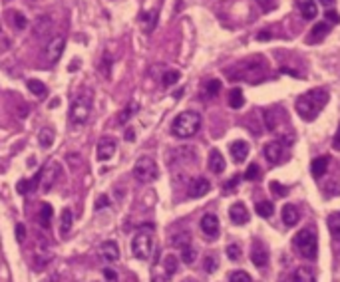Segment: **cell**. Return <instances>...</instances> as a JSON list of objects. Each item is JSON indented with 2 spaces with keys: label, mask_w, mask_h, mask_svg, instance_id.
Masks as SVG:
<instances>
[{
  "label": "cell",
  "mask_w": 340,
  "mask_h": 282,
  "mask_svg": "<svg viewBox=\"0 0 340 282\" xmlns=\"http://www.w3.org/2000/svg\"><path fill=\"white\" fill-rule=\"evenodd\" d=\"M201 231H203L205 236L217 238L219 236V219L215 215H205L201 219Z\"/></svg>",
  "instance_id": "cell-15"
},
{
  "label": "cell",
  "mask_w": 340,
  "mask_h": 282,
  "mask_svg": "<svg viewBox=\"0 0 340 282\" xmlns=\"http://www.w3.org/2000/svg\"><path fill=\"white\" fill-rule=\"evenodd\" d=\"M0 30H2V24H0Z\"/></svg>",
  "instance_id": "cell-61"
},
{
  "label": "cell",
  "mask_w": 340,
  "mask_h": 282,
  "mask_svg": "<svg viewBox=\"0 0 340 282\" xmlns=\"http://www.w3.org/2000/svg\"><path fill=\"white\" fill-rule=\"evenodd\" d=\"M54 139H56V131H54V127H42L40 129V133H38V143H40V147L42 149H50L52 145H54Z\"/></svg>",
  "instance_id": "cell-21"
},
{
  "label": "cell",
  "mask_w": 340,
  "mask_h": 282,
  "mask_svg": "<svg viewBox=\"0 0 340 282\" xmlns=\"http://www.w3.org/2000/svg\"><path fill=\"white\" fill-rule=\"evenodd\" d=\"M163 266H165L167 276L175 274V272H177V268H179V260H177V256H175V254H167V256H165V260H163Z\"/></svg>",
  "instance_id": "cell-34"
},
{
  "label": "cell",
  "mask_w": 340,
  "mask_h": 282,
  "mask_svg": "<svg viewBox=\"0 0 340 282\" xmlns=\"http://www.w3.org/2000/svg\"><path fill=\"white\" fill-rule=\"evenodd\" d=\"M227 256H229L231 260H239V258L243 256V252H241V246H239L237 242L229 244V246H227Z\"/></svg>",
  "instance_id": "cell-44"
},
{
  "label": "cell",
  "mask_w": 340,
  "mask_h": 282,
  "mask_svg": "<svg viewBox=\"0 0 340 282\" xmlns=\"http://www.w3.org/2000/svg\"><path fill=\"white\" fill-rule=\"evenodd\" d=\"M98 254H100V258L104 260V262H108V264H112V262H115V260H119V246H117V242L115 240H104L102 244H100V248H98Z\"/></svg>",
  "instance_id": "cell-10"
},
{
  "label": "cell",
  "mask_w": 340,
  "mask_h": 282,
  "mask_svg": "<svg viewBox=\"0 0 340 282\" xmlns=\"http://www.w3.org/2000/svg\"><path fill=\"white\" fill-rule=\"evenodd\" d=\"M205 92H207V95H217L221 92V82L219 80H209L205 84Z\"/></svg>",
  "instance_id": "cell-42"
},
{
  "label": "cell",
  "mask_w": 340,
  "mask_h": 282,
  "mask_svg": "<svg viewBox=\"0 0 340 282\" xmlns=\"http://www.w3.org/2000/svg\"><path fill=\"white\" fill-rule=\"evenodd\" d=\"M296 6H298V10H300L302 18H306V20H312V18H316V14H318V8H316V2H314V0H296Z\"/></svg>",
  "instance_id": "cell-20"
},
{
  "label": "cell",
  "mask_w": 340,
  "mask_h": 282,
  "mask_svg": "<svg viewBox=\"0 0 340 282\" xmlns=\"http://www.w3.org/2000/svg\"><path fill=\"white\" fill-rule=\"evenodd\" d=\"M259 177H261L259 165H257V163H251V165L247 167V171H245V179H247V181H257Z\"/></svg>",
  "instance_id": "cell-41"
},
{
  "label": "cell",
  "mask_w": 340,
  "mask_h": 282,
  "mask_svg": "<svg viewBox=\"0 0 340 282\" xmlns=\"http://www.w3.org/2000/svg\"><path fill=\"white\" fill-rule=\"evenodd\" d=\"M207 165H209V169L213 171V173H223L225 171V157L221 155V151L219 149H213L211 153H209V161H207Z\"/></svg>",
  "instance_id": "cell-22"
},
{
  "label": "cell",
  "mask_w": 340,
  "mask_h": 282,
  "mask_svg": "<svg viewBox=\"0 0 340 282\" xmlns=\"http://www.w3.org/2000/svg\"><path fill=\"white\" fill-rule=\"evenodd\" d=\"M229 105L233 109H241L245 105V95H243V92L239 88H233L231 90V94H229Z\"/></svg>",
  "instance_id": "cell-31"
},
{
  "label": "cell",
  "mask_w": 340,
  "mask_h": 282,
  "mask_svg": "<svg viewBox=\"0 0 340 282\" xmlns=\"http://www.w3.org/2000/svg\"><path fill=\"white\" fill-rule=\"evenodd\" d=\"M151 282H167V276H153Z\"/></svg>",
  "instance_id": "cell-57"
},
{
  "label": "cell",
  "mask_w": 340,
  "mask_h": 282,
  "mask_svg": "<svg viewBox=\"0 0 340 282\" xmlns=\"http://www.w3.org/2000/svg\"><path fill=\"white\" fill-rule=\"evenodd\" d=\"M92 107H94V94L92 90H84L80 92V95H76V99L72 101L70 107V119L76 125H82L90 119L92 115Z\"/></svg>",
  "instance_id": "cell-4"
},
{
  "label": "cell",
  "mask_w": 340,
  "mask_h": 282,
  "mask_svg": "<svg viewBox=\"0 0 340 282\" xmlns=\"http://www.w3.org/2000/svg\"><path fill=\"white\" fill-rule=\"evenodd\" d=\"M265 155L269 159V163L279 165L283 161H286V145L281 143V141H273V143H267L265 147Z\"/></svg>",
  "instance_id": "cell-9"
},
{
  "label": "cell",
  "mask_w": 340,
  "mask_h": 282,
  "mask_svg": "<svg viewBox=\"0 0 340 282\" xmlns=\"http://www.w3.org/2000/svg\"><path fill=\"white\" fill-rule=\"evenodd\" d=\"M110 64H112V60H110V54H104L102 70H104V76H106V78H110Z\"/></svg>",
  "instance_id": "cell-52"
},
{
  "label": "cell",
  "mask_w": 340,
  "mask_h": 282,
  "mask_svg": "<svg viewBox=\"0 0 340 282\" xmlns=\"http://www.w3.org/2000/svg\"><path fill=\"white\" fill-rule=\"evenodd\" d=\"M328 231H330V235H332L334 238L340 236V211H338V213H332V215L328 217Z\"/></svg>",
  "instance_id": "cell-33"
},
{
  "label": "cell",
  "mask_w": 340,
  "mask_h": 282,
  "mask_svg": "<svg viewBox=\"0 0 340 282\" xmlns=\"http://www.w3.org/2000/svg\"><path fill=\"white\" fill-rule=\"evenodd\" d=\"M12 24H14V28H16L18 32H22V30L28 28V20H26V16H24L22 12H14V14H12Z\"/></svg>",
  "instance_id": "cell-38"
},
{
  "label": "cell",
  "mask_w": 340,
  "mask_h": 282,
  "mask_svg": "<svg viewBox=\"0 0 340 282\" xmlns=\"http://www.w3.org/2000/svg\"><path fill=\"white\" fill-rule=\"evenodd\" d=\"M201 127V115L193 109H187V111H181L173 123H171V133L179 139H189L193 137Z\"/></svg>",
  "instance_id": "cell-2"
},
{
  "label": "cell",
  "mask_w": 340,
  "mask_h": 282,
  "mask_svg": "<svg viewBox=\"0 0 340 282\" xmlns=\"http://www.w3.org/2000/svg\"><path fill=\"white\" fill-rule=\"evenodd\" d=\"M72 225H74V215H72V209H64L62 211V217H60V235L62 236H68L70 231H72Z\"/></svg>",
  "instance_id": "cell-24"
},
{
  "label": "cell",
  "mask_w": 340,
  "mask_h": 282,
  "mask_svg": "<svg viewBox=\"0 0 340 282\" xmlns=\"http://www.w3.org/2000/svg\"><path fill=\"white\" fill-rule=\"evenodd\" d=\"M52 26H54V20H52L50 14H40V16H36V20H34V24H32V34H34V38H42L44 34H48V32L52 30Z\"/></svg>",
  "instance_id": "cell-13"
},
{
  "label": "cell",
  "mask_w": 340,
  "mask_h": 282,
  "mask_svg": "<svg viewBox=\"0 0 340 282\" xmlns=\"http://www.w3.org/2000/svg\"><path fill=\"white\" fill-rule=\"evenodd\" d=\"M125 139H127V141H135V131H133V129H127V131H125Z\"/></svg>",
  "instance_id": "cell-55"
},
{
  "label": "cell",
  "mask_w": 340,
  "mask_h": 282,
  "mask_svg": "<svg viewBox=\"0 0 340 282\" xmlns=\"http://www.w3.org/2000/svg\"><path fill=\"white\" fill-rule=\"evenodd\" d=\"M195 258H197V250H195L191 244L181 248V260H183L185 264H193V262H195Z\"/></svg>",
  "instance_id": "cell-37"
},
{
  "label": "cell",
  "mask_w": 340,
  "mask_h": 282,
  "mask_svg": "<svg viewBox=\"0 0 340 282\" xmlns=\"http://www.w3.org/2000/svg\"><path fill=\"white\" fill-rule=\"evenodd\" d=\"M318 2H320L322 6H332V4H334V0H318Z\"/></svg>",
  "instance_id": "cell-58"
},
{
  "label": "cell",
  "mask_w": 340,
  "mask_h": 282,
  "mask_svg": "<svg viewBox=\"0 0 340 282\" xmlns=\"http://www.w3.org/2000/svg\"><path fill=\"white\" fill-rule=\"evenodd\" d=\"M328 32H330V24L328 22H318V24H314V28L310 30L306 40H308V44H318L322 38L328 36Z\"/></svg>",
  "instance_id": "cell-19"
},
{
  "label": "cell",
  "mask_w": 340,
  "mask_h": 282,
  "mask_svg": "<svg viewBox=\"0 0 340 282\" xmlns=\"http://www.w3.org/2000/svg\"><path fill=\"white\" fill-rule=\"evenodd\" d=\"M239 181H241V179H239V175H235L233 179H229V181L225 183V193H229V191H235V187L239 185Z\"/></svg>",
  "instance_id": "cell-51"
},
{
  "label": "cell",
  "mask_w": 340,
  "mask_h": 282,
  "mask_svg": "<svg viewBox=\"0 0 340 282\" xmlns=\"http://www.w3.org/2000/svg\"><path fill=\"white\" fill-rule=\"evenodd\" d=\"M229 282H251V276L245 270H233L229 272Z\"/></svg>",
  "instance_id": "cell-40"
},
{
  "label": "cell",
  "mask_w": 340,
  "mask_h": 282,
  "mask_svg": "<svg viewBox=\"0 0 340 282\" xmlns=\"http://www.w3.org/2000/svg\"><path fill=\"white\" fill-rule=\"evenodd\" d=\"M229 151H231L235 163H243L247 159V155H249V143L243 141V139H237L229 145Z\"/></svg>",
  "instance_id": "cell-16"
},
{
  "label": "cell",
  "mask_w": 340,
  "mask_h": 282,
  "mask_svg": "<svg viewBox=\"0 0 340 282\" xmlns=\"http://www.w3.org/2000/svg\"><path fill=\"white\" fill-rule=\"evenodd\" d=\"M290 282H314V274L310 272V268L298 266V268L290 274Z\"/></svg>",
  "instance_id": "cell-28"
},
{
  "label": "cell",
  "mask_w": 340,
  "mask_h": 282,
  "mask_svg": "<svg viewBox=\"0 0 340 282\" xmlns=\"http://www.w3.org/2000/svg\"><path fill=\"white\" fill-rule=\"evenodd\" d=\"M265 60L263 58H253V60H245L241 64H237L235 68L229 70V80L237 82V80H243V82H253L251 76H257V80L263 78V72H265ZM255 84V82H253Z\"/></svg>",
  "instance_id": "cell-3"
},
{
  "label": "cell",
  "mask_w": 340,
  "mask_h": 282,
  "mask_svg": "<svg viewBox=\"0 0 340 282\" xmlns=\"http://www.w3.org/2000/svg\"><path fill=\"white\" fill-rule=\"evenodd\" d=\"M14 235H16V240H18V242H24V240H26V227H24V223H16Z\"/></svg>",
  "instance_id": "cell-46"
},
{
  "label": "cell",
  "mask_w": 340,
  "mask_h": 282,
  "mask_svg": "<svg viewBox=\"0 0 340 282\" xmlns=\"http://www.w3.org/2000/svg\"><path fill=\"white\" fill-rule=\"evenodd\" d=\"M324 16H326V20H324V22H328V24H338V22H340V16H338V12H336V10H326V12H324Z\"/></svg>",
  "instance_id": "cell-47"
},
{
  "label": "cell",
  "mask_w": 340,
  "mask_h": 282,
  "mask_svg": "<svg viewBox=\"0 0 340 282\" xmlns=\"http://www.w3.org/2000/svg\"><path fill=\"white\" fill-rule=\"evenodd\" d=\"M183 282H195V280H183Z\"/></svg>",
  "instance_id": "cell-60"
},
{
  "label": "cell",
  "mask_w": 340,
  "mask_h": 282,
  "mask_svg": "<svg viewBox=\"0 0 340 282\" xmlns=\"http://www.w3.org/2000/svg\"><path fill=\"white\" fill-rule=\"evenodd\" d=\"M251 260H253V264H255V266H259V268L267 266V262H269V252H267V248H265L259 240H255V242H253Z\"/></svg>",
  "instance_id": "cell-18"
},
{
  "label": "cell",
  "mask_w": 340,
  "mask_h": 282,
  "mask_svg": "<svg viewBox=\"0 0 340 282\" xmlns=\"http://www.w3.org/2000/svg\"><path fill=\"white\" fill-rule=\"evenodd\" d=\"M137 109H139V103L137 101H131V103H127L121 111H119V115H117V123L119 125H125L135 113H137Z\"/></svg>",
  "instance_id": "cell-26"
},
{
  "label": "cell",
  "mask_w": 340,
  "mask_h": 282,
  "mask_svg": "<svg viewBox=\"0 0 340 282\" xmlns=\"http://www.w3.org/2000/svg\"><path fill=\"white\" fill-rule=\"evenodd\" d=\"M292 246L296 248V252L302 256V258H316V252H318V238H316V233L314 229L306 227L302 231H298L292 238Z\"/></svg>",
  "instance_id": "cell-5"
},
{
  "label": "cell",
  "mask_w": 340,
  "mask_h": 282,
  "mask_svg": "<svg viewBox=\"0 0 340 282\" xmlns=\"http://www.w3.org/2000/svg\"><path fill=\"white\" fill-rule=\"evenodd\" d=\"M131 252L135 258L139 260H149L151 252H153V236L147 231H139L137 235H133L131 240Z\"/></svg>",
  "instance_id": "cell-7"
},
{
  "label": "cell",
  "mask_w": 340,
  "mask_h": 282,
  "mask_svg": "<svg viewBox=\"0 0 340 282\" xmlns=\"http://www.w3.org/2000/svg\"><path fill=\"white\" fill-rule=\"evenodd\" d=\"M117 151V143L113 137H102L98 143V159L100 161H110Z\"/></svg>",
  "instance_id": "cell-12"
},
{
  "label": "cell",
  "mask_w": 340,
  "mask_h": 282,
  "mask_svg": "<svg viewBox=\"0 0 340 282\" xmlns=\"http://www.w3.org/2000/svg\"><path fill=\"white\" fill-rule=\"evenodd\" d=\"M52 217H54V209H52V205H50V203H44V205L40 207V215H38L40 225H42L44 229H50V225H52Z\"/></svg>",
  "instance_id": "cell-30"
},
{
  "label": "cell",
  "mask_w": 340,
  "mask_h": 282,
  "mask_svg": "<svg viewBox=\"0 0 340 282\" xmlns=\"http://www.w3.org/2000/svg\"><path fill=\"white\" fill-rule=\"evenodd\" d=\"M279 111L275 109V107H267V109H263V119H265V127L269 129V131H275L277 129V123H279Z\"/></svg>",
  "instance_id": "cell-29"
},
{
  "label": "cell",
  "mask_w": 340,
  "mask_h": 282,
  "mask_svg": "<svg viewBox=\"0 0 340 282\" xmlns=\"http://www.w3.org/2000/svg\"><path fill=\"white\" fill-rule=\"evenodd\" d=\"M175 246H179V248H183V246H189L191 244V236H189V233H179V235H175L173 236V240H171Z\"/></svg>",
  "instance_id": "cell-39"
},
{
  "label": "cell",
  "mask_w": 340,
  "mask_h": 282,
  "mask_svg": "<svg viewBox=\"0 0 340 282\" xmlns=\"http://www.w3.org/2000/svg\"><path fill=\"white\" fill-rule=\"evenodd\" d=\"M328 163H330V159H328L326 155L312 159V163H310V171H312V175H314L316 179H318V177H322V175L326 173V167H328Z\"/></svg>",
  "instance_id": "cell-27"
},
{
  "label": "cell",
  "mask_w": 340,
  "mask_h": 282,
  "mask_svg": "<svg viewBox=\"0 0 340 282\" xmlns=\"http://www.w3.org/2000/svg\"><path fill=\"white\" fill-rule=\"evenodd\" d=\"M271 38V32H259L257 34V40H269Z\"/></svg>",
  "instance_id": "cell-56"
},
{
  "label": "cell",
  "mask_w": 340,
  "mask_h": 282,
  "mask_svg": "<svg viewBox=\"0 0 340 282\" xmlns=\"http://www.w3.org/2000/svg\"><path fill=\"white\" fill-rule=\"evenodd\" d=\"M255 211H257V215H259V217L269 219V217H273L275 207H273V203H271V201H259V203L255 205Z\"/></svg>",
  "instance_id": "cell-32"
},
{
  "label": "cell",
  "mask_w": 340,
  "mask_h": 282,
  "mask_svg": "<svg viewBox=\"0 0 340 282\" xmlns=\"http://www.w3.org/2000/svg\"><path fill=\"white\" fill-rule=\"evenodd\" d=\"M179 78H181V72H179V70H169V72H165V74H163L161 84H163L165 88H169V86L177 84V82H179Z\"/></svg>",
  "instance_id": "cell-35"
},
{
  "label": "cell",
  "mask_w": 340,
  "mask_h": 282,
  "mask_svg": "<svg viewBox=\"0 0 340 282\" xmlns=\"http://www.w3.org/2000/svg\"><path fill=\"white\" fill-rule=\"evenodd\" d=\"M60 163H56V161H52L50 165H46L44 169H42V189L48 193L52 187H54V183L58 181V177H60Z\"/></svg>",
  "instance_id": "cell-11"
},
{
  "label": "cell",
  "mask_w": 340,
  "mask_h": 282,
  "mask_svg": "<svg viewBox=\"0 0 340 282\" xmlns=\"http://www.w3.org/2000/svg\"><path fill=\"white\" fill-rule=\"evenodd\" d=\"M229 217H231V223L233 225H245V223H249V211H247V207L243 203L231 205Z\"/></svg>",
  "instance_id": "cell-17"
},
{
  "label": "cell",
  "mask_w": 340,
  "mask_h": 282,
  "mask_svg": "<svg viewBox=\"0 0 340 282\" xmlns=\"http://www.w3.org/2000/svg\"><path fill=\"white\" fill-rule=\"evenodd\" d=\"M131 173H133V179H135L137 183L147 185V183H153V181L157 179L159 169H157V163H155V159H153V157H149V155H141V157L135 161V165H133Z\"/></svg>",
  "instance_id": "cell-6"
},
{
  "label": "cell",
  "mask_w": 340,
  "mask_h": 282,
  "mask_svg": "<svg viewBox=\"0 0 340 282\" xmlns=\"http://www.w3.org/2000/svg\"><path fill=\"white\" fill-rule=\"evenodd\" d=\"M104 278H106L108 282H117V272H115L113 268L106 266V268H104Z\"/></svg>",
  "instance_id": "cell-50"
},
{
  "label": "cell",
  "mask_w": 340,
  "mask_h": 282,
  "mask_svg": "<svg viewBox=\"0 0 340 282\" xmlns=\"http://www.w3.org/2000/svg\"><path fill=\"white\" fill-rule=\"evenodd\" d=\"M281 215H283V221H284L286 227H294L298 223V219H300V211L294 205H284Z\"/></svg>",
  "instance_id": "cell-23"
},
{
  "label": "cell",
  "mask_w": 340,
  "mask_h": 282,
  "mask_svg": "<svg viewBox=\"0 0 340 282\" xmlns=\"http://www.w3.org/2000/svg\"><path fill=\"white\" fill-rule=\"evenodd\" d=\"M203 268H205V272H215L217 270V258L213 256V254H207L205 258H203Z\"/></svg>",
  "instance_id": "cell-43"
},
{
  "label": "cell",
  "mask_w": 340,
  "mask_h": 282,
  "mask_svg": "<svg viewBox=\"0 0 340 282\" xmlns=\"http://www.w3.org/2000/svg\"><path fill=\"white\" fill-rule=\"evenodd\" d=\"M332 147H334L336 151H340V125H338V131H336V135H334V139H332Z\"/></svg>",
  "instance_id": "cell-54"
},
{
  "label": "cell",
  "mask_w": 340,
  "mask_h": 282,
  "mask_svg": "<svg viewBox=\"0 0 340 282\" xmlns=\"http://www.w3.org/2000/svg\"><path fill=\"white\" fill-rule=\"evenodd\" d=\"M28 90L36 95V97H44L46 95V86L40 80H28Z\"/></svg>",
  "instance_id": "cell-36"
},
{
  "label": "cell",
  "mask_w": 340,
  "mask_h": 282,
  "mask_svg": "<svg viewBox=\"0 0 340 282\" xmlns=\"http://www.w3.org/2000/svg\"><path fill=\"white\" fill-rule=\"evenodd\" d=\"M64 48H66V40H64V36H54L48 44H46V62L48 64H58V60L62 58V54H64Z\"/></svg>",
  "instance_id": "cell-8"
},
{
  "label": "cell",
  "mask_w": 340,
  "mask_h": 282,
  "mask_svg": "<svg viewBox=\"0 0 340 282\" xmlns=\"http://www.w3.org/2000/svg\"><path fill=\"white\" fill-rule=\"evenodd\" d=\"M328 101V92L326 90H310L306 94H302L298 99H296V113L304 119V121H312L318 117V113L322 111V107L326 105Z\"/></svg>",
  "instance_id": "cell-1"
},
{
  "label": "cell",
  "mask_w": 340,
  "mask_h": 282,
  "mask_svg": "<svg viewBox=\"0 0 340 282\" xmlns=\"http://www.w3.org/2000/svg\"><path fill=\"white\" fill-rule=\"evenodd\" d=\"M211 191V183H209V179H205V177H197V179H193L191 183H189V197H193V199H199V197H205L207 193Z\"/></svg>",
  "instance_id": "cell-14"
},
{
  "label": "cell",
  "mask_w": 340,
  "mask_h": 282,
  "mask_svg": "<svg viewBox=\"0 0 340 282\" xmlns=\"http://www.w3.org/2000/svg\"><path fill=\"white\" fill-rule=\"evenodd\" d=\"M30 2H42V0H30Z\"/></svg>",
  "instance_id": "cell-59"
},
{
  "label": "cell",
  "mask_w": 340,
  "mask_h": 282,
  "mask_svg": "<svg viewBox=\"0 0 340 282\" xmlns=\"http://www.w3.org/2000/svg\"><path fill=\"white\" fill-rule=\"evenodd\" d=\"M139 22H141V26H143V30H145L147 34L153 32V28H155V24H157V12H155V10L141 12V14H139Z\"/></svg>",
  "instance_id": "cell-25"
},
{
  "label": "cell",
  "mask_w": 340,
  "mask_h": 282,
  "mask_svg": "<svg viewBox=\"0 0 340 282\" xmlns=\"http://www.w3.org/2000/svg\"><path fill=\"white\" fill-rule=\"evenodd\" d=\"M108 205H110V197H108V195H100L98 201H96V205H94V209H96V211H102V209H106Z\"/></svg>",
  "instance_id": "cell-48"
},
{
  "label": "cell",
  "mask_w": 340,
  "mask_h": 282,
  "mask_svg": "<svg viewBox=\"0 0 340 282\" xmlns=\"http://www.w3.org/2000/svg\"><path fill=\"white\" fill-rule=\"evenodd\" d=\"M16 191L20 193V195H26V193H30L32 189H30V181L28 179H22L18 185H16Z\"/></svg>",
  "instance_id": "cell-49"
},
{
  "label": "cell",
  "mask_w": 340,
  "mask_h": 282,
  "mask_svg": "<svg viewBox=\"0 0 340 282\" xmlns=\"http://www.w3.org/2000/svg\"><path fill=\"white\" fill-rule=\"evenodd\" d=\"M257 4L263 10H271V8H275V0H257Z\"/></svg>",
  "instance_id": "cell-53"
},
{
  "label": "cell",
  "mask_w": 340,
  "mask_h": 282,
  "mask_svg": "<svg viewBox=\"0 0 340 282\" xmlns=\"http://www.w3.org/2000/svg\"><path fill=\"white\" fill-rule=\"evenodd\" d=\"M271 191H273V195H277V197H286V195H288V189H286L284 185L277 183V181L271 183Z\"/></svg>",
  "instance_id": "cell-45"
}]
</instances>
